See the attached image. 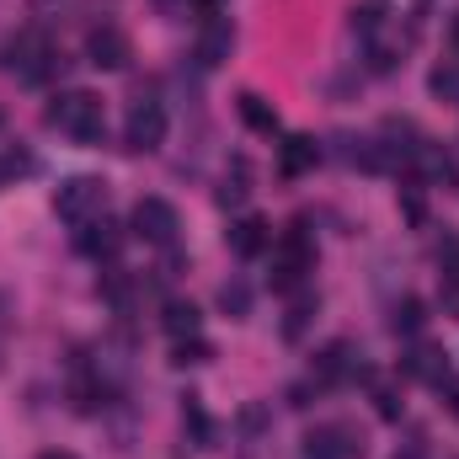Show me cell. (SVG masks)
Returning <instances> with one entry per match:
<instances>
[{
  "mask_svg": "<svg viewBox=\"0 0 459 459\" xmlns=\"http://www.w3.org/2000/svg\"><path fill=\"white\" fill-rule=\"evenodd\" d=\"M48 128H59V134H70V139H81V144H97L102 139V128H108V113H102V97L97 91H59L54 102H48Z\"/></svg>",
  "mask_w": 459,
  "mask_h": 459,
  "instance_id": "obj_1",
  "label": "cell"
},
{
  "mask_svg": "<svg viewBox=\"0 0 459 459\" xmlns=\"http://www.w3.org/2000/svg\"><path fill=\"white\" fill-rule=\"evenodd\" d=\"M54 214H59L65 225L86 230L91 220L108 214V182H102V177H65L59 193H54Z\"/></svg>",
  "mask_w": 459,
  "mask_h": 459,
  "instance_id": "obj_2",
  "label": "cell"
},
{
  "mask_svg": "<svg viewBox=\"0 0 459 459\" xmlns=\"http://www.w3.org/2000/svg\"><path fill=\"white\" fill-rule=\"evenodd\" d=\"M54 65H59V54H54L48 32H38V27H22V32L5 43V70H11L16 81H27V86L48 81V75H54Z\"/></svg>",
  "mask_w": 459,
  "mask_h": 459,
  "instance_id": "obj_3",
  "label": "cell"
},
{
  "mask_svg": "<svg viewBox=\"0 0 459 459\" xmlns=\"http://www.w3.org/2000/svg\"><path fill=\"white\" fill-rule=\"evenodd\" d=\"M310 267H316V246H310L305 225H294L278 246H273V283H278V289H299Z\"/></svg>",
  "mask_w": 459,
  "mask_h": 459,
  "instance_id": "obj_4",
  "label": "cell"
},
{
  "mask_svg": "<svg viewBox=\"0 0 459 459\" xmlns=\"http://www.w3.org/2000/svg\"><path fill=\"white\" fill-rule=\"evenodd\" d=\"M166 139V108L155 97H139L128 102V117H123V144L128 150H160Z\"/></svg>",
  "mask_w": 459,
  "mask_h": 459,
  "instance_id": "obj_5",
  "label": "cell"
},
{
  "mask_svg": "<svg viewBox=\"0 0 459 459\" xmlns=\"http://www.w3.org/2000/svg\"><path fill=\"white\" fill-rule=\"evenodd\" d=\"M177 230H182V220L166 198H139L134 204V235L144 246H177Z\"/></svg>",
  "mask_w": 459,
  "mask_h": 459,
  "instance_id": "obj_6",
  "label": "cell"
},
{
  "mask_svg": "<svg viewBox=\"0 0 459 459\" xmlns=\"http://www.w3.org/2000/svg\"><path fill=\"white\" fill-rule=\"evenodd\" d=\"M86 59H91L97 70H123V65L134 59V48H128V32H123V27H113V22L91 27V38H86Z\"/></svg>",
  "mask_w": 459,
  "mask_h": 459,
  "instance_id": "obj_7",
  "label": "cell"
},
{
  "mask_svg": "<svg viewBox=\"0 0 459 459\" xmlns=\"http://www.w3.org/2000/svg\"><path fill=\"white\" fill-rule=\"evenodd\" d=\"M358 449H363L358 433L342 428V422H326V428H316V433L305 438V459H352Z\"/></svg>",
  "mask_w": 459,
  "mask_h": 459,
  "instance_id": "obj_8",
  "label": "cell"
},
{
  "mask_svg": "<svg viewBox=\"0 0 459 459\" xmlns=\"http://www.w3.org/2000/svg\"><path fill=\"white\" fill-rule=\"evenodd\" d=\"M230 48H235L230 16L225 11H209V16H204V32H198V59H204V65H225Z\"/></svg>",
  "mask_w": 459,
  "mask_h": 459,
  "instance_id": "obj_9",
  "label": "cell"
},
{
  "mask_svg": "<svg viewBox=\"0 0 459 459\" xmlns=\"http://www.w3.org/2000/svg\"><path fill=\"white\" fill-rule=\"evenodd\" d=\"M406 374H417V379H428V385H449V352L433 347V342H417L411 358H406Z\"/></svg>",
  "mask_w": 459,
  "mask_h": 459,
  "instance_id": "obj_10",
  "label": "cell"
},
{
  "mask_svg": "<svg viewBox=\"0 0 459 459\" xmlns=\"http://www.w3.org/2000/svg\"><path fill=\"white\" fill-rule=\"evenodd\" d=\"M230 246H235V256H256V251H267L273 246V230L262 214H246V220H235L230 225Z\"/></svg>",
  "mask_w": 459,
  "mask_h": 459,
  "instance_id": "obj_11",
  "label": "cell"
},
{
  "mask_svg": "<svg viewBox=\"0 0 459 459\" xmlns=\"http://www.w3.org/2000/svg\"><path fill=\"white\" fill-rule=\"evenodd\" d=\"M321 160V144L310 139V134H289L283 139V150H278V166L289 171V177H299V171H310Z\"/></svg>",
  "mask_w": 459,
  "mask_h": 459,
  "instance_id": "obj_12",
  "label": "cell"
},
{
  "mask_svg": "<svg viewBox=\"0 0 459 459\" xmlns=\"http://www.w3.org/2000/svg\"><path fill=\"white\" fill-rule=\"evenodd\" d=\"M438 278H444V310L459 316V235H444V246H438Z\"/></svg>",
  "mask_w": 459,
  "mask_h": 459,
  "instance_id": "obj_13",
  "label": "cell"
},
{
  "mask_svg": "<svg viewBox=\"0 0 459 459\" xmlns=\"http://www.w3.org/2000/svg\"><path fill=\"white\" fill-rule=\"evenodd\" d=\"M117 246H123V235H117V225L108 220V214L81 230V251H91V256H113Z\"/></svg>",
  "mask_w": 459,
  "mask_h": 459,
  "instance_id": "obj_14",
  "label": "cell"
},
{
  "mask_svg": "<svg viewBox=\"0 0 459 459\" xmlns=\"http://www.w3.org/2000/svg\"><path fill=\"white\" fill-rule=\"evenodd\" d=\"M198 326H204V316H198V305H193V299H171V305H166V332H171L177 342H182V337L193 342V337H198Z\"/></svg>",
  "mask_w": 459,
  "mask_h": 459,
  "instance_id": "obj_15",
  "label": "cell"
},
{
  "mask_svg": "<svg viewBox=\"0 0 459 459\" xmlns=\"http://www.w3.org/2000/svg\"><path fill=\"white\" fill-rule=\"evenodd\" d=\"M385 11H390V0H358V5H352V32L374 38V32L385 27Z\"/></svg>",
  "mask_w": 459,
  "mask_h": 459,
  "instance_id": "obj_16",
  "label": "cell"
},
{
  "mask_svg": "<svg viewBox=\"0 0 459 459\" xmlns=\"http://www.w3.org/2000/svg\"><path fill=\"white\" fill-rule=\"evenodd\" d=\"M316 368H321V379H342V374H352V368H358V363H352V342H332L326 352H321Z\"/></svg>",
  "mask_w": 459,
  "mask_h": 459,
  "instance_id": "obj_17",
  "label": "cell"
},
{
  "mask_svg": "<svg viewBox=\"0 0 459 459\" xmlns=\"http://www.w3.org/2000/svg\"><path fill=\"white\" fill-rule=\"evenodd\" d=\"M240 117H246L256 134H273V128H278V113H273V108H267L256 91H246V97H240Z\"/></svg>",
  "mask_w": 459,
  "mask_h": 459,
  "instance_id": "obj_18",
  "label": "cell"
},
{
  "mask_svg": "<svg viewBox=\"0 0 459 459\" xmlns=\"http://www.w3.org/2000/svg\"><path fill=\"white\" fill-rule=\"evenodd\" d=\"M390 326H395L401 337H417V332L428 326V310H422V299H401V305H395V321H390Z\"/></svg>",
  "mask_w": 459,
  "mask_h": 459,
  "instance_id": "obj_19",
  "label": "cell"
},
{
  "mask_svg": "<svg viewBox=\"0 0 459 459\" xmlns=\"http://www.w3.org/2000/svg\"><path fill=\"white\" fill-rule=\"evenodd\" d=\"M220 305H225L230 316H246V310H251V289L235 278V283H225V289H220Z\"/></svg>",
  "mask_w": 459,
  "mask_h": 459,
  "instance_id": "obj_20",
  "label": "cell"
},
{
  "mask_svg": "<svg viewBox=\"0 0 459 459\" xmlns=\"http://www.w3.org/2000/svg\"><path fill=\"white\" fill-rule=\"evenodd\" d=\"M374 401H379V417H390V422L401 417V395H395L390 385H379V390H374Z\"/></svg>",
  "mask_w": 459,
  "mask_h": 459,
  "instance_id": "obj_21",
  "label": "cell"
},
{
  "mask_svg": "<svg viewBox=\"0 0 459 459\" xmlns=\"http://www.w3.org/2000/svg\"><path fill=\"white\" fill-rule=\"evenodd\" d=\"M395 459H428V444L417 438V444H406V455H395Z\"/></svg>",
  "mask_w": 459,
  "mask_h": 459,
  "instance_id": "obj_22",
  "label": "cell"
},
{
  "mask_svg": "<svg viewBox=\"0 0 459 459\" xmlns=\"http://www.w3.org/2000/svg\"><path fill=\"white\" fill-rule=\"evenodd\" d=\"M155 5H160V11H187L193 0H155Z\"/></svg>",
  "mask_w": 459,
  "mask_h": 459,
  "instance_id": "obj_23",
  "label": "cell"
},
{
  "mask_svg": "<svg viewBox=\"0 0 459 459\" xmlns=\"http://www.w3.org/2000/svg\"><path fill=\"white\" fill-rule=\"evenodd\" d=\"M38 459H81V455H70V449H43Z\"/></svg>",
  "mask_w": 459,
  "mask_h": 459,
  "instance_id": "obj_24",
  "label": "cell"
},
{
  "mask_svg": "<svg viewBox=\"0 0 459 459\" xmlns=\"http://www.w3.org/2000/svg\"><path fill=\"white\" fill-rule=\"evenodd\" d=\"M444 390H449V406H455V411H459V379H449Z\"/></svg>",
  "mask_w": 459,
  "mask_h": 459,
  "instance_id": "obj_25",
  "label": "cell"
},
{
  "mask_svg": "<svg viewBox=\"0 0 459 459\" xmlns=\"http://www.w3.org/2000/svg\"><path fill=\"white\" fill-rule=\"evenodd\" d=\"M449 43H455V54H459V11H455V22H449Z\"/></svg>",
  "mask_w": 459,
  "mask_h": 459,
  "instance_id": "obj_26",
  "label": "cell"
},
{
  "mask_svg": "<svg viewBox=\"0 0 459 459\" xmlns=\"http://www.w3.org/2000/svg\"><path fill=\"white\" fill-rule=\"evenodd\" d=\"M0 332H5V321H0Z\"/></svg>",
  "mask_w": 459,
  "mask_h": 459,
  "instance_id": "obj_27",
  "label": "cell"
}]
</instances>
